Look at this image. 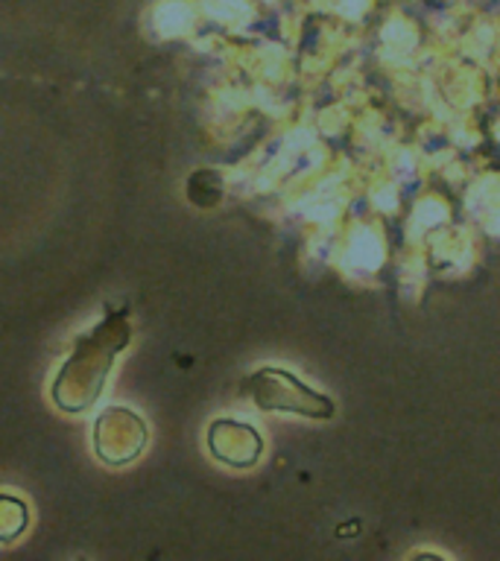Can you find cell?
<instances>
[{"instance_id": "6da1fadb", "label": "cell", "mask_w": 500, "mask_h": 561, "mask_svg": "<svg viewBox=\"0 0 500 561\" xmlns=\"http://www.w3.org/2000/svg\"><path fill=\"white\" fill-rule=\"evenodd\" d=\"M249 392L261 410L270 412H293L302 419L325 421L331 419L337 407L328 394L316 392L307 383H302L293 371L284 368H258L249 380Z\"/></svg>"}, {"instance_id": "7a4b0ae2", "label": "cell", "mask_w": 500, "mask_h": 561, "mask_svg": "<svg viewBox=\"0 0 500 561\" xmlns=\"http://www.w3.org/2000/svg\"><path fill=\"white\" fill-rule=\"evenodd\" d=\"M211 454L217 456L219 462L231 465V468H249L261 459L263 438L252 424L235 419H219L208 430Z\"/></svg>"}, {"instance_id": "3957f363", "label": "cell", "mask_w": 500, "mask_h": 561, "mask_svg": "<svg viewBox=\"0 0 500 561\" xmlns=\"http://www.w3.org/2000/svg\"><path fill=\"white\" fill-rule=\"evenodd\" d=\"M26 506L15 497H0V541H12L18 533H24Z\"/></svg>"}]
</instances>
